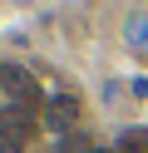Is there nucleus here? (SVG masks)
<instances>
[{"mask_svg":"<svg viewBox=\"0 0 148 153\" xmlns=\"http://www.w3.org/2000/svg\"><path fill=\"white\" fill-rule=\"evenodd\" d=\"M0 89L15 99V109H25V114L39 109V84H35V74L20 69V64H0Z\"/></svg>","mask_w":148,"mask_h":153,"instance_id":"f257e3e1","label":"nucleus"},{"mask_svg":"<svg viewBox=\"0 0 148 153\" xmlns=\"http://www.w3.org/2000/svg\"><path fill=\"white\" fill-rule=\"evenodd\" d=\"M30 133H35V123H30L25 109H5L0 114V153H25Z\"/></svg>","mask_w":148,"mask_h":153,"instance_id":"f03ea898","label":"nucleus"},{"mask_svg":"<svg viewBox=\"0 0 148 153\" xmlns=\"http://www.w3.org/2000/svg\"><path fill=\"white\" fill-rule=\"evenodd\" d=\"M45 109H49V114H45V123H49V128H54V133H64L69 123L79 119V99H74V94H69V89H59L54 99L45 104Z\"/></svg>","mask_w":148,"mask_h":153,"instance_id":"7ed1b4c3","label":"nucleus"},{"mask_svg":"<svg viewBox=\"0 0 148 153\" xmlns=\"http://www.w3.org/2000/svg\"><path fill=\"white\" fill-rule=\"evenodd\" d=\"M114 153H148V128H128V133H118Z\"/></svg>","mask_w":148,"mask_h":153,"instance_id":"20e7f679","label":"nucleus"},{"mask_svg":"<svg viewBox=\"0 0 148 153\" xmlns=\"http://www.w3.org/2000/svg\"><path fill=\"white\" fill-rule=\"evenodd\" d=\"M59 153H99V148H94V143H89V138H69V143H64V148H59Z\"/></svg>","mask_w":148,"mask_h":153,"instance_id":"39448f33","label":"nucleus"}]
</instances>
